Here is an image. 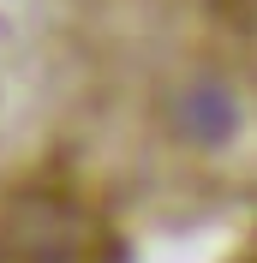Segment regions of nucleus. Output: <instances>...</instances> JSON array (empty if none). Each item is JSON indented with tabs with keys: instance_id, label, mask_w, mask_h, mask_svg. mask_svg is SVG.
<instances>
[{
	"instance_id": "2",
	"label": "nucleus",
	"mask_w": 257,
	"mask_h": 263,
	"mask_svg": "<svg viewBox=\"0 0 257 263\" xmlns=\"http://www.w3.org/2000/svg\"><path fill=\"white\" fill-rule=\"evenodd\" d=\"M102 54L197 90L257 84V0H78Z\"/></svg>"
},
{
	"instance_id": "1",
	"label": "nucleus",
	"mask_w": 257,
	"mask_h": 263,
	"mask_svg": "<svg viewBox=\"0 0 257 263\" xmlns=\"http://www.w3.org/2000/svg\"><path fill=\"white\" fill-rule=\"evenodd\" d=\"M0 263H257V174L54 149L0 185Z\"/></svg>"
}]
</instances>
